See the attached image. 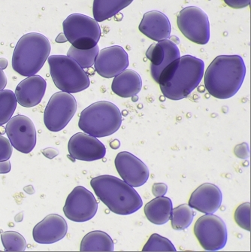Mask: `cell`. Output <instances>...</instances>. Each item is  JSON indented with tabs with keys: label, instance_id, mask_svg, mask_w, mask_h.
Returning a JSON list of instances; mask_svg holds the SVG:
<instances>
[{
	"label": "cell",
	"instance_id": "6da1fadb",
	"mask_svg": "<svg viewBox=\"0 0 251 252\" xmlns=\"http://www.w3.org/2000/svg\"><path fill=\"white\" fill-rule=\"evenodd\" d=\"M205 63L192 55H185L167 65L159 75L162 94L167 99L181 100L190 95L202 82Z\"/></svg>",
	"mask_w": 251,
	"mask_h": 252
},
{
	"label": "cell",
	"instance_id": "7a4b0ae2",
	"mask_svg": "<svg viewBox=\"0 0 251 252\" xmlns=\"http://www.w3.org/2000/svg\"><path fill=\"white\" fill-rule=\"evenodd\" d=\"M245 75L246 65L242 57L220 55L205 71V88L217 99H229L242 88Z\"/></svg>",
	"mask_w": 251,
	"mask_h": 252
},
{
	"label": "cell",
	"instance_id": "3957f363",
	"mask_svg": "<svg viewBox=\"0 0 251 252\" xmlns=\"http://www.w3.org/2000/svg\"><path fill=\"white\" fill-rule=\"evenodd\" d=\"M91 185L99 200L115 214H133L143 206L133 187L113 176L103 175L91 179Z\"/></svg>",
	"mask_w": 251,
	"mask_h": 252
},
{
	"label": "cell",
	"instance_id": "277c9868",
	"mask_svg": "<svg viewBox=\"0 0 251 252\" xmlns=\"http://www.w3.org/2000/svg\"><path fill=\"white\" fill-rule=\"evenodd\" d=\"M51 51V43L45 35L37 32L25 34L13 53V69L23 76L36 75L45 65Z\"/></svg>",
	"mask_w": 251,
	"mask_h": 252
},
{
	"label": "cell",
	"instance_id": "5b68a950",
	"mask_svg": "<svg viewBox=\"0 0 251 252\" xmlns=\"http://www.w3.org/2000/svg\"><path fill=\"white\" fill-rule=\"evenodd\" d=\"M122 125V115L118 106L108 101H99L88 106L80 115L78 126L95 138L114 134Z\"/></svg>",
	"mask_w": 251,
	"mask_h": 252
},
{
	"label": "cell",
	"instance_id": "8992f818",
	"mask_svg": "<svg viewBox=\"0 0 251 252\" xmlns=\"http://www.w3.org/2000/svg\"><path fill=\"white\" fill-rule=\"evenodd\" d=\"M48 61L53 82L63 92L75 94L89 88V77L73 58L68 55H51Z\"/></svg>",
	"mask_w": 251,
	"mask_h": 252
},
{
	"label": "cell",
	"instance_id": "52a82bcc",
	"mask_svg": "<svg viewBox=\"0 0 251 252\" xmlns=\"http://www.w3.org/2000/svg\"><path fill=\"white\" fill-rule=\"evenodd\" d=\"M63 28L67 41L78 49H91L97 45L100 39L99 23L87 15H69L63 23Z\"/></svg>",
	"mask_w": 251,
	"mask_h": 252
},
{
	"label": "cell",
	"instance_id": "ba28073f",
	"mask_svg": "<svg viewBox=\"0 0 251 252\" xmlns=\"http://www.w3.org/2000/svg\"><path fill=\"white\" fill-rule=\"evenodd\" d=\"M194 234L203 249L217 252L226 246L228 231L222 219L214 214H205L196 220Z\"/></svg>",
	"mask_w": 251,
	"mask_h": 252
},
{
	"label": "cell",
	"instance_id": "9c48e42d",
	"mask_svg": "<svg viewBox=\"0 0 251 252\" xmlns=\"http://www.w3.org/2000/svg\"><path fill=\"white\" fill-rule=\"evenodd\" d=\"M178 29L193 43L206 45L210 40V22L203 10L188 6L180 11L177 18Z\"/></svg>",
	"mask_w": 251,
	"mask_h": 252
},
{
	"label": "cell",
	"instance_id": "30bf717a",
	"mask_svg": "<svg viewBox=\"0 0 251 252\" xmlns=\"http://www.w3.org/2000/svg\"><path fill=\"white\" fill-rule=\"evenodd\" d=\"M77 111V102L71 94L56 93L44 112V123L51 132H59L68 125Z\"/></svg>",
	"mask_w": 251,
	"mask_h": 252
},
{
	"label": "cell",
	"instance_id": "8fae6325",
	"mask_svg": "<svg viewBox=\"0 0 251 252\" xmlns=\"http://www.w3.org/2000/svg\"><path fill=\"white\" fill-rule=\"evenodd\" d=\"M98 211L95 196L83 186H77L69 193L63 207L64 215L74 222L91 220Z\"/></svg>",
	"mask_w": 251,
	"mask_h": 252
},
{
	"label": "cell",
	"instance_id": "7c38bea8",
	"mask_svg": "<svg viewBox=\"0 0 251 252\" xmlns=\"http://www.w3.org/2000/svg\"><path fill=\"white\" fill-rule=\"evenodd\" d=\"M5 133L11 146L21 153H31L36 145L35 125L31 118L25 115L11 118L7 123Z\"/></svg>",
	"mask_w": 251,
	"mask_h": 252
},
{
	"label": "cell",
	"instance_id": "4fadbf2b",
	"mask_svg": "<svg viewBox=\"0 0 251 252\" xmlns=\"http://www.w3.org/2000/svg\"><path fill=\"white\" fill-rule=\"evenodd\" d=\"M129 65L127 52L118 45L101 50L94 63L97 73L105 78H115L127 69Z\"/></svg>",
	"mask_w": 251,
	"mask_h": 252
},
{
	"label": "cell",
	"instance_id": "5bb4252c",
	"mask_svg": "<svg viewBox=\"0 0 251 252\" xmlns=\"http://www.w3.org/2000/svg\"><path fill=\"white\" fill-rule=\"evenodd\" d=\"M115 167L121 179L133 188L145 185L149 178L148 166L139 158L128 152L118 154L115 160Z\"/></svg>",
	"mask_w": 251,
	"mask_h": 252
},
{
	"label": "cell",
	"instance_id": "9a60e30c",
	"mask_svg": "<svg viewBox=\"0 0 251 252\" xmlns=\"http://www.w3.org/2000/svg\"><path fill=\"white\" fill-rule=\"evenodd\" d=\"M68 151L73 159L82 161H95L105 158L106 148L97 138L85 132H78L68 141Z\"/></svg>",
	"mask_w": 251,
	"mask_h": 252
},
{
	"label": "cell",
	"instance_id": "2e32d148",
	"mask_svg": "<svg viewBox=\"0 0 251 252\" xmlns=\"http://www.w3.org/2000/svg\"><path fill=\"white\" fill-rule=\"evenodd\" d=\"M146 56L151 63V76L158 83L161 72L167 65L181 58V53L178 45L168 38L151 45L147 51Z\"/></svg>",
	"mask_w": 251,
	"mask_h": 252
},
{
	"label": "cell",
	"instance_id": "e0dca14e",
	"mask_svg": "<svg viewBox=\"0 0 251 252\" xmlns=\"http://www.w3.org/2000/svg\"><path fill=\"white\" fill-rule=\"evenodd\" d=\"M68 231V224L61 216L51 214L35 225L32 237L39 244H53L61 241Z\"/></svg>",
	"mask_w": 251,
	"mask_h": 252
},
{
	"label": "cell",
	"instance_id": "ac0fdd59",
	"mask_svg": "<svg viewBox=\"0 0 251 252\" xmlns=\"http://www.w3.org/2000/svg\"><path fill=\"white\" fill-rule=\"evenodd\" d=\"M222 200L220 189L214 184L205 183L192 192L188 205L204 214H214L220 207Z\"/></svg>",
	"mask_w": 251,
	"mask_h": 252
},
{
	"label": "cell",
	"instance_id": "d6986e66",
	"mask_svg": "<svg viewBox=\"0 0 251 252\" xmlns=\"http://www.w3.org/2000/svg\"><path fill=\"white\" fill-rule=\"evenodd\" d=\"M46 88V81L40 75L27 77L15 89L18 103L25 108L36 106L43 99Z\"/></svg>",
	"mask_w": 251,
	"mask_h": 252
},
{
	"label": "cell",
	"instance_id": "ffe728a7",
	"mask_svg": "<svg viewBox=\"0 0 251 252\" xmlns=\"http://www.w3.org/2000/svg\"><path fill=\"white\" fill-rule=\"evenodd\" d=\"M138 29L142 33L155 42L168 39L171 35L169 18L163 13L158 11L145 13Z\"/></svg>",
	"mask_w": 251,
	"mask_h": 252
},
{
	"label": "cell",
	"instance_id": "44dd1931",
	"mask_svg": "<svg viewBox=\"0 0 251 252\" xmlns=\"http://www.w3.org/2000/svg\"><path fill=\"white\" fill-rule=\"evenodd\" d=\"M142 88V78L138 72L132 69H125L115 76L111 85L112 91L122 98L136 96Z\"/></svg>",
	"mask_w": 251,
	"mask_h": 252
},
{
	"label": "cell",
	"instance_id": "7402d4cb",
	"mask_svg": "<svg viewBox=\"0 0 251 252\" xmlns=\"http://www.w3.org/2000/svg\"><path fill=\"white\" fill-rule=\"evenodd\" d=\"M172 202L170 198L159 196L145 205V214L152 223L162 225L170 220L172 211Z\"/></svg>",
	"mask_w": 251,
	"mask_h": 252
},
{
	"label": "cell",
	"instance_id": "603a6c76",
	"mask_svg": "<svg viewBox=\"0 0 251 252\" xmlns=\"http://www.w3.org/2000/svg\"><path fill=\"white\" fill-rule=\"evenodd\" d=\"M80 251L82 252H112L114 242L108 233L100 230L90 232L81 240Z\"/></svg>",
	"mask_w": 251,
	"mask_h": 252
},
{
	"label": "cell",
	"instance_id": "cb8c5ba5",
	"mask_svg": "<svg viewBox=\"0 0 251 252\" xmlns=\"http://www.w3.org/2000/svg\"><path fill=\"white\" fill-rule=\"evenodd\" d=\"M133 0H94L93 15L97 22H102L115 16L129 6Z\"/></svg>",
	"mask_w": 251,
	"mask_h": 252
},
{
	"label": "cell",
	"instance_id": "d4e9b609",
	"mask_svg": "<svg viewBox=\"0 0 251 252\" xmlns=\"http://www.w3.org/2000/svg\"><path fill=\"white\" fill-rule=\"evenodd\" d=\"M196 216V212L188 204L181 205L172 209L171 223L175 230H184L190 226Z\"/></svg>",
	"mask_w": 251,
	"mask_h": 252
},
{
	"label": "cell",
	"instance_id": "484cf974",
	"mask_svg": "<svg viewBox=\"0 0 251 252\" xmlns=\"http://www.w3.org/2000/svg\"><path fill=\"white\" fill-rule=\"evenodd\" d=\"M18 105L15 93L11 90L0 91V126L8 123Z\"/></svg>",
	"mask_w": 251,
	"mask_h": 252
},
{
	"label": "cell",
	"instance_id": "4316f807",
	"mask_svg": "<svg viewBox=\"0 0 251 252\" xmlns=\"http://www.w3.org/2000/svg\"><path fill=\"white\" fill-rule=\"evenodd\" d=\"M99 52V48L98 45L88 50L78 49L72 45L68 49L67 55L73 58L82 69H88L94 65L95 58Z\"/></svg>",
	"mask_w": 251,
	"mask_h": 252
},
{
	"label": "cell",
	"instance_id": "83f0119b",
	"mask_svg": "<svg viewBox=\"0 0 251 252\" xmlns=\"http://www.w3.org/2000/svg\"><path fill=\"white\" fill-rule=\"evenodd\" d=\"M1 240L5 252H23L27 249L25 238L18 232H3L1 233Z\"/></svg>",
	"mask_w": 251,
	"mask_h": 252
},
{
	"label": "cell",
	"instance_id": "f1b7e54d",
	"mask_svg": "<svg viewBox=\"0 0 251 252\" xmlns=\"http://www.w3.org/2000/svg\"><path fill=\"white\" fill-rule=\"evenodd\" d=\"M176 251L173 243L169 239L157 233H154L150 236L142 249L144 252H175Z\"/></svg>",
	"mask_w": 251,
	"mask_h": 252
},
{
	"label": "cell",
	"instance_id": "f546056e",
	"mask_svg": "<svg viewBox=\"0 0 251 252\" xmlns=\"http://www.w3.org/2000/svg\"><path fill=\"white\" fill-rule=\"evenodd\" d=\"M251 203H244L237 208L235 212V220L239 227L244 230L251 231Z\"/></svg>",
	"mask_w": 251,
	"mask_h": 252
},
{
	"label": "cell",
	"instance_id": "4dcf8cb0",
	"mask_svg": "<svg viewBox=\"0 0 251 252\" xmlns=\"http://www.w3.org/2000/svg\"><path fill=\"white\" fill-rule=\"evenodd\" d=\"M12 155V146L8 139L0 136V161L9 160Z\"/></svg>",
	"mask_w": 251,
	"mask_h": 252
},
{
	"label": "cell",
	"instance_id": "1f68e13d",
	"mask_svg": "<svg viewBox=\"0 0 251 252\" xmlns=\"http://www.w3.org/2000/svg\"><path fill=\"white\" fill-rule=\"evenodd\" d=\"M234 153L241 159H247L250 156V148L248 143L239 144L234 149Z\"/></svg>",
	"mask_w": 251,
	"mask_h": 252
},
{
	"label": "cell",
	"instance_id": "d6a6232c",
	"mask_svg": "<svg viewBox=\"0 0 251 252\" xmlns=\"http://www.w3.org/2000/svg\"><path fill=\"white\" fill-rule=\"evenodd\" d=\"M228 6L235 9L246 8L251 5V0H223Z\"/></svg>",
	"mask_w": 251,
	"mask_h": 252
},
{
	"label": "cell",
	"instance_id": "836d02e7",
	"mask_svg": "<svg viewBox=\"0 0 251 252\" xmlns=\"http://www.w3.org/2000/svg\"><path fill=\"white\" fill-rule=\"evenodd\" d=\"M168 190V186L164 183H155L153 185L152 192L156 197L165 196Z\"/></svg>",
	"mask_w": 251,
	"mask_h": 252
},
{
	"label": "cell",
	"instance_id": "e575fe53",
	"mask_svg": "<svg viewBox=\"0 0 251 252\" xmlns=\"http://www.w3.org/2000/svg\"><path fill=\"white\" fill-rule=\"evenodd\" d=\"M41 152L48 159H53L59 155V151L58 149H54V148H47V149L41 151Z\"/></svg>",
	"mask_w": 251,
	"mask_h": 252
},
{
	"label": "cell",
	"instance_id": "d590c367",
	"mask_svg": "<svg viewBox=\"0 0 251 252\" xmlns=\"http://www.w3.org/2000/svg\"><path fill=\"white\" fill-rule=\"evenodd\" d=\"M11 169V165L9 160L0 161V174H6Z\"/></svg>",
	"mask_w": 251,
	"mask_h": 252
},
{
	"label": "cell",
	"instance_id": "8d00e7d4",
	"mask_svg": "<svg viewBox=\"0 0 251 252\" xmlns=\"http://www.w3.org/2000/svg\"><path fill=\"white\" fill-rule=\"evenodd\" d=\"M7 83H8V79L7 76L5 75V72H3L2 69H0V91L5 89L6 87Z\"/></svg>",
	"mask_w": 251,
	"mask_h": 252
},
{
	"label": "cell",
	"instance_id": "74e56055",
	"mask_svg": "<svg viewBox=\"0 0 251 252\" xmlns=\"http://www.w3.org/2000/svg\"><path fill=\"white\" fill-rule=\"evenodd\" d=\"M56 42H58V43H64V42H67V38H65L64 33H61L56 38Z\"/></svg>",
	"mask_w": 251,
	"mask_h": 252
},
{
	"label": "cell",
	"instance_id": "f35d334b",
	"mask_svg": "<svg viewBox=\"0 0 251 252\" xmlns=\"http://www.w3.org/2000/svg\"><path fill=\"white\" fill-rule=\"evenodd\" d=\"M8 61L5 58H0V69H6L7 66H8Z\"/></svg>",
	"mask_w": 251,
	"mask_h": 252
}]
</instances>
